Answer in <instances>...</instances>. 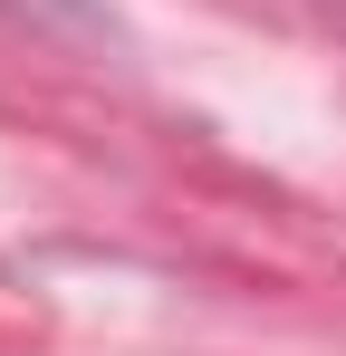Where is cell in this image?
<instances>
[{
  "label": "cell",
  "mask_w": 346,
  "mask_h": 356,
  "mask_svg": "<svg viewBox=\"0 0 346 356\" xmlns=\"http://www.w3.org/2000/svg\"><path fill=\"white\" fill-rule=\"evenodd\" d=\"M39 10H87V0H39Z\"/></svg>",
  "instance_id": "6da1fadb"
}]
</instances>
